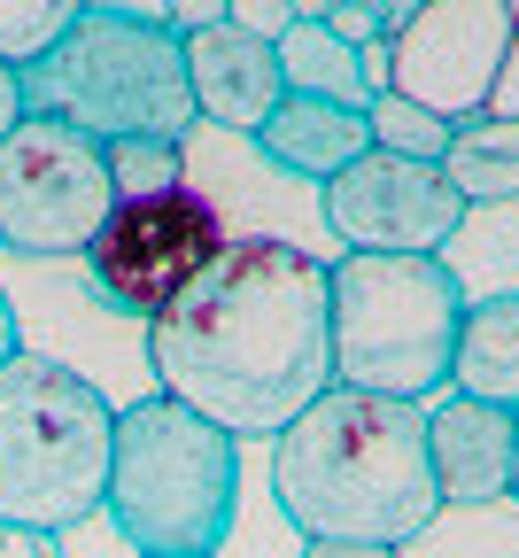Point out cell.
<instances>
[{"instance_id":"obj_1","label":"cell","mask_w":519,"mask_h":558,"mask_svg":"<svg viewBox=\"0 0 519 558\" xmlns=\"http://www.w3.org/2000/svg\"><path fill=\"white\" fill-rule=\"evenodd\" d=\"M156 396L202 411L233 442H271L334 388L326 264L271 233H233L194 288L147 326Z\"/></svg>"},{"instance_id":"obj_2","label":"cell","mask_w":519,"mask_h":558,"mask_svg":"<svg viewBox=\"0 0 519 558\" xmlns=\"http://www.w3.org/2000/svg\"><path fill=\"white\" fill-rule=\"evenodd\" d=\"M271 497L303 543H419L434 527L426 403L326 388L271 435Z\"/></svg>"},{"instance_id":"obj_3","label":"cell","mask_w":519,"mask_h":558,"mask_svg":"<svg viewBox=\"0 0 519 558\" xmlns=\"http://www.w3.org/2000/svg\"><path fill=\"white\" fill-rule=\"evenodd\" d=\"M101 512L132 550L217 558L241 512V442L171 396L117 403Z\"/></svg>"},{"instance_id":"obj_4","label":"cell","mask_w":519,"mask_h":558,"mask_svg":"<svg viewBox=\"0 0 519 558\" xmlns=\"http://www.w3.org/2000/svg\"><path fill=\"white\" fill-rule=\"evenodd\" d=\"M458 318H466V279L442 256L349 248L341 264H326V349L341 388L434 403L450 388Z\"/></svg>"},{"instance_id":"obj_5","label":"cell","mask_w":519,"mask_h":558,"mask_svg":"<svg viewBox=\"0 0 519 558\" xmlns=\"http://www.w3.org/2000/svg\"><path fill=\"white\" fill-rule=\"evenodd\" d=\"M24 109L62 117L70 132L101 140H186L194 94H186V47L164 16L140 9H86L39 62H24Z\"/></svg>"},{"instance_id":"obj_6","label":"cell","mask_w":519,"mask_h":558,"mask_svg":"<svg viewBox=\"0 0 519 558\" xmlns=\"http://www.w3.org/2000/svg\"><path fill=\"white\" fill-rule=\"evenodd\" d=\"M117 403L47 349L0 365V527H86L109 488Z\"/></svg>"},{"instance_id":"obj_7","label":"cell","mask_w":519,"mask_h":558,"mask_svg":"<svg viewBox=\"0 0 519 558\" xmlns=\"http://www.w3.org/2000/svg\"><path fill=\"white\" fill-rule=\"evenodd\" d=\"M233 226H226V209H217L202 186H171V194H132L117 202L101 233L86 241V295L117 318H140V326H156L194 279L226 256Z\"/></svg>"},{"instance_id":"obj_8","label":"cell","mask_w":519,"mask_h":558,"mask_svg":"<svg viewBox=\"0 0 519 558\" xmlns=\"http://www.w3.org/2000/svg\"><path fill=\"white\" fill-rule=\"evenodd\" d=\"M117 209L101 140L70 132L62 117H16L0 140V248L16 256H86L101 218Z\"/></svg>"},{"instance_id":"obj_9","label":"cell","mask_w":519,"mask_h":558,"mask_svg":"<svg viewBox=\"0 0 519 558\" xmlns=\"http://www.w3.org/2000/svg\"><path fill=\"white\" fill-rule=\"evenodd\" d=\"M504 47H511L504 0H419L388 32V94L419 101L442 124H466L496 94Z\"/></svg>"},{"instance_id":"obj_10","label":"cell","mask_w":519,"mask_h":558,"mask_svg":"<svg viewBox=\"0 0 519 558\" xmlns=\"http://www.w3.org/2000/svg\"><path fill=\"white\" fill-rule=\"evenodd\" d=\"M318 202H326L334 241L341 248H373V256H442V241L473 218L434 163L388 156V148H364L357 163H341L318 186Z\"/></svg>"},{"instance_id":"obj_11","label":"cell","mask_w":519,"mask_h":558,"mask_svg":"<svg viewBox=\"0 0 519 558\" xmlns=\"http://www.w3.org/2000/svg\"><path fill=\"white\" fill-rule=\"evenodd\" d=\"M179 47H186L194 117L217 124V132H249V140H256V124H264V117L279 109V94H287L271 39H256V32H241V24H209V32L179 39Z\"/></svg>"},{"instance_id":"obj_12","label":"cell","mask_w":519,"mask_h":558,"mask_svg":"<svg viewBox=\"0 0 519 558\" xmlns=\"http://www.w3.org/2000/svg\"><path fill=\"white\" fill-rule=\"evenodd\" d=\"M426 465L434 505H488L511 488V411L442 388L426 403Z\"/></svg>"},{"instance_id":"obj_13","label":"cell","mask_w":519,"mask_h":558,"mask_svg":"<svg viewBox=\"0 0 519 558\" xmlns=\"http://www.w3.org/2000/svg\"><path fill=\"white\" fill-rule=\"evenodd\" d=\"M256 148H264L271 171L326 186L341 163H357L373 148V124H364V109H341V101H318V94H279V109L256 124Z\"/></svg>"},{"instance_id":"obj_14","label":"cell","mask_w":519,"mask_h":558,"mask_svg":"<svg viewBox=\"0 0 519 558\" xmlns=\"http://www.w3.org/2000/svg\"><path fill=\"white\" fill-rule=\"evenodd\" d=\"M450 396L519 411V288L466 295V318L450 341Z\"/></svg>"},{"instance_id":"obj_15","label":"cell","mask_w":519,"mask_h":558,"mask_svg":"<svg viewBox=\"0 0 519 558\" xmlns=\"http://www.w3.org/2000/svg\"><path fill=\"white\" fill-rule=\"evenodd\" d=\"M434 171L450 179V194H458L466 209H481V202H511V194H519V117L481 109V117L450 124V148H442Z\"/></svg>"},{"instance_id":"obj_16","label":"cell","mask_w":519,"mask_h":558,"mask_svg":"<svg viewBox=\"0 0 519 558\" xmlns=\"http://www.w3.org/2000/svg\"><path fill=\"white\" fill-rule=\"evenodd\" d=\"M271 54H279L287 94H318V101H341V109H364V101H373V86H364V70H357V47H341V39L318 32V24H287V32L271 39Z\"/></svg>"},{"instance_id":"obj_17","label":"cell","mask_w":519,"mask_h":558,"mask_svg":"<svg viewBox=\"0 0 519 558\" xmlns=\"http://www.w3.org/2000/svg\"><path fill=\"white\" fill-rule=\"evenodd\" d=\"M86 9H94V0H0V62H9V70L39 62Z\"/></svg>"},{"instance_id":"obj_18","label":"cell","mask_w":519,"mask_h":558,"mask_svg":"<svg viewBox=\"0 0 519 558\" xmlns=\"http://www.w3.org/2000/svg\"><path fill=\"white\" fill-rule=\"evenodd\" d=\"M364 124H373V148H388V156L442 163V148H450V124L426 117V109L403 101V94H373V101H364Z\"/></svg>"},{"instance_id":"obj_19","label":"cell","mask_w":519,"mask_h":558,"mask_svg":"<svg viewBox=\"0 0 519 558\" xmlns=\"http://www.w3.org/2000/svg\"><path fill=\"white\" fill-rule=\"evenodd\" d=\"M101 156H109V186H117V202L186 186V140H117V148H101Z\"/></svg>"},{"instance_id":"obj_20","label":"cell","mask_w":519,"mask_h":558,"mask_svg":"<svg viewBox=\"0 0 519 558\" xmlns=\"http://www.w3.org/2000/svg\"><path fill=\"white\" fill-rule=\"evenodd\" d=\"M318 32H334L341 47H373L381 39V0H334L318 16Z\"/></svg>"},{"instance_id":"obj_21","label":"cell","mask_w":519,"mask_h":558,"mask_svg":"<svg viewBox=\"0 0 519 558\" xmlns=\"http://www.w3.org/2000/svg\"><path fill=\"white\" fill-rule=\"evenodd\" d=\"M233 16V0H164V24L179 32V39H194V32H209V24H226Z\"/></svg>"},{"instance_id":"obj_22","label":"cell","mask_w":519,"mask_h":558,"mask_svg":"<svg viewBox=\"0 0 519 558\" xmlns=\"http://www.w3.org/2000/svg\"><path fill=\"white\" fill-rule=\"evenodd\" d=\"M0 558H62V535H39V527H0Z\"/></svg>"},{"instance_id":"obj_23","label":"cell","mask_w":519,"mask_h":558,"mask_svg":"<svg viewBox=\"0 0 519 558\" xmlns=\"http://www.w3.org/2000/svg\"><path fill=\"white\" fill-rule=\"evenodd\" d=\"M488 109H496V117H519V32H511V47H504V70H496Z\"/></svg>"},{"instance_id":"obj_24","label":"cell","mask_w":519,"mask_h":558,"mask_svg":"<svg viewBox=\"0 0 519 558\" xmlns=\"http://www.w3.org/2000/svg\"><path fill=\"white\" fill-rule=\"evenodd\" d=\"M16 117H24V70H9V62H0V140L16 132Z\"/></svg>"},{"instance_id":"obj_25","label":"cell","mask_w":519,"mask_h":558,"mask_svg":"<svg viewBox=\"0 0 519 558\" xmlns=\"http://www.w3.org/2000/svg\"><path fill=\"white\" fill-rule=\"evenodd\" d=\"M303 558H403L388 543H303Z\"/></svg>"},{"instance_id":"obj_26","label":"cell","mask_w":519,"mask_h":558,"mask_svg":"<svg viewBox=\"0 0 519 558\" xmlns=\"http://www.w3.org/2000/svg\"><path fill=\"white\" fill-rule=\"evenodd\" d=\"M24 349V333H16V303H9V288H0V365H9Z\"/></svg>"},{"instance_id":"obj_27","label":"cell","mask_w":519,"mask_h":558,"mask_svg":"<svg viewBox=\"0 0 519 558\" xmlns=\"http://www.w3.org/2000/svg\"><path fill=\"white\" fill-rule=\"evenodd\" d=\"M511 497H519V411H511Z\"/></svg>"},{"instance_id":"obj_28","label":"cell","mask_w":519,"mask_h":558,"mask_svg":"<svg viewBox=\"0 0 519 558\" xmlns=\"http://www.w3.org/2000/svg\"><path fill=\"white\" fill-rule=\"evenodd\" d=\"M504 16H511V32H519V0H504Z\"/></svg>"},{"instance_id":"obj_29","label":"cell","mask_w":519,"mask_h":558,"mask_svg":"<svg viewBox=\"0 0 519 558\" xmlns=\"http://www.w3.org/2000/svg\"><path fill=\"white\" fill-rule=\"evenodd\" d=\"M132 558H156V550H132Z\"/></svg>"}]
</instances>
